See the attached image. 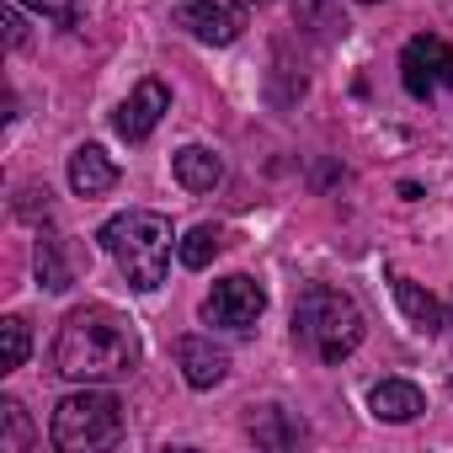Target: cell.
<instances>
[{
    "mask_svg": "<svg viewBox=\"0 0 453 453\" xmlns=\"http://www.w3.org/2000/svg\"><path fill=\"white\" fill-rule=\"evenodd\" d=\"M139 368V331L112 304H81L54 336V373L75 384H112Z\"/></svg>",
    "mask_w": 453,
    "mask_h": 453,
    "instance_id": "cell-1",
    "label": "cell"
},
{
    "mask_svg": "<svg viewBox=\"0 0 453 453\" xmlns=\"http://www.w3.org/2000/svg\"><path fill=\"white\" fill-rule=\"evenodd\" d=\"M107 257L118 262V273L128 278V288L139 294H155L165 283V267H171V246H176V230H171V219L165 213H150V208H128L118 219L102 224V235Z\"/></svg>",
    "mask_w": 453,
    "mask_h": 453,
    "instance_id": "cell-2",
    "label": "cell"
},
{
    "mask_svg": "<svg viewBox=\"0 0 453 453\" xmlns=\"http://www.w3.org/2000/svg\"><path fill=\"white\" fill-rule=\"evenodd\" d=\"M294 336L299 347H310L320 363H347L368 326H363V310L347 288H331V283H310L299 294V310H294Z\"/></svg>",
    "mask_w": 453,
    "mask_h": 453,
    "instance_id": "cell-3",
    "label": "cell"
},
{
    "mask_svg": "<svg viewBox=\"0 0 453 453\" xmlns=\"http://www.w3.org/2000/svg\"><path fill=\"white\" fill-rule=\"evenodd\" d=\"M118 432H123V400H118L112 389L65 395V400L54 405V421H49V437H54V448H65V453L107 448Z\"/></svg>",
    "mask_w": 453,
    "mask_h": 453,
    "instance_id": "cell-4",
    "label": "cell"
},
{
    "mask_svg": "<svg viewBox=\"0 0 453 453\" xmlns=\"http://www.w3.org/2000/svg\"><path fill=\"white\" fill-rule=\"evenodd\" d=\"M400 81L416 102H432L437 91H453V43L437 33H416L400 49Z\"/></svg>",
    "mask_w": 453,
    "mask_h": 453,
    "instance_id": "cell-5",
    "label": "cell"
},
{
    "mask_svg": "<svg viewBox=\"0 0 453 453\" xmlns=\"http://www.w3.org/2000/svg\"><path fill=\"white\" fill-rule=\"evenodd\" d=\"M267 310V288L246 273H230V278H219L213 294L203 299V320L208 326H224V331H251Z\"/></svg>",
    "mask_w": 453,
    "mask_h": 453,
    "instance_id": "cell-6",
    "label": "cell"
},
{
    "mask_svg": "<svg viewBox=\"0 0 453 453\" xmlns=\"http://www.w3.org/2000/svg\"><path fill=\"white\" fill-rule=\"evenodd\" d=\"M176 27H181L187 38H197V43L224 49V43L241 38L246 22H241L235 6H219V0H187V6H176Z\"/></svg>",
    "mask_w": 453,
    "mask_h": 453,
    "instance_id": "cell-7",
    "label": "cell"
},
{
    "mask_svg": "<svg viewBox=\"0 0 453 453\" xmlns=\"http://www.w3.org/2000/svg\"><path fill=\"white\" fill-rule=\"evenodd\" d=\"M171 112V91L160 86V81H139L134 91H128V102L112 112V128L128 139V144H139V139H150L155 134V123Z\"/></svg>",
    "mask_w": 453,
    "mask_h": 453,
    "instance_id": "cell-8",
    "label": "cell"
},
{
    "mask_svg": "<svg viewBox=\"0 0 453 453\" xmlns=\"http://www.w3.org/2000/svg\"><path fill=\"white\" fill-rule=\"evenodd\" d=\"M176 363H181V379L192 389H213V384H224V373H230V352L213 347L208 336H181L176 342Z\"/></svg>",
    "mask_w": 453,
    "mask_h": 453,
    "instance_id": "cell-9",
    "label": "cell"
},
{
    "mask_svg": "<svg viewBox=\"0 0 453 453\" xmlns=\"http://www.w3.org/2000/svg\"><path fill=\"white\" fill-rule=\"evenodd\" d=\"M70 187H75L81 197L112 192V187H118V160H112L102 144H81V150L70 155Z\"/></svg>",
    "mask_w": 453,
    "mask_h": 453,
    "instance_id": "cell-10",
    "label": "cell"
},
{
    "mask_svg": "<svg viewBox=\"0 0 453 453\" xmlns=\"http://www.w3.org/2000/svg\"><path fill=\"white\" fill-rule=\"evenodd\" d=\"M368 405H373V416L379 421H416L421 411H426V400H421V389L411 384V379H379L373 384V395H368Z\"/></svg>",
    "mask_w": 453,
    "mask_h": 453,
    "instance_id": "cell-11",
    "label": "cell"
},
{
    "mask_svg": "<svg viewBox=\"0 0 453 453\" xmlns=\"http://www.w3.org/2000/svg\"><path fill=\"white\" fill-rule=\"evenodd\" d=\"M389 283H395V304H400V315H405L421 336H437V331H442V304H437L416 278H400V273H395Z\"/></svg>",
    "mask_w": 453,
    "mask_h": 453,
    "instance_id": "cell-12",
    "label": "cell"
},
{
    "mask_svg": "<svg viewBox=\"0 0 453 453\" xmlns=\"http://www.w3.org/2000/svg\"><path fill=\"white\" fill-rule=\"evenodd\" d=\"M176 181L187 187V192H213L219 181H224V160L213 155V150H203V144H187V150H176Z\"/></svg>",
    "mask_w": 453,
    "mask_h": 453,
    "instance_id": "cell-13",
    "label": "cell"
},
{
    "mask_svg": "<svg viewBox=\"0 0 453 453\" xmlns=\"http://www.w3.org/2000/svg\"><path fill=\"white\" fill-rule=\"evenodd\" d=\"M251 437L262 448H294V442H304V421H294L283 405H262L251 416Z\"/></svg>",
    "mask_w": 453,
    "mask_h": 453,
    "instance_id": "cell-14",
    "label": "cell"
},
{
    "mask_svg": "<svg viewBox=\"0 0 453 453\" xmlns=\"http://www.w3.org/2000/svg\"><path fill=\"white\" fill-rule=\"evenodd\" d=\"M294 27L310 33V38H336V33H347L342 0H294Z\"/></svg>",
    "mask_w": 453,
    "mask_h": 453,
    "instance_id": "cell-15",
    "label": "cell"
},
{
    "mask_svg": "<svg viewBox=\"0 0 453 453\" xmlns=\"http://www.w3.org/2000/svg\"><path fill=\"white\" fill-rule=\"evenodd\" d=\"M33 267H38V283H43L49 294H65V288L75 283V273H70V262H65V251H59V241H54V235H38Z\"/></svg>",
    "mask_w": 453,
    "mask_h": 453,
    "instance_id": "cell-16",
    "label": "cell"
},
{
    "mask_svg": "<svg viewBox=\"0 0 453 453\" xmlns=\"http://www.w3.org/2000/svg\"><path fill=\"white\" fill-rule=\"evenodd\" d=\"M33 437H38L33 416H27L17 400H0V453H27Z\"/></svg>",
    "mask_w": 453,
    "mask_h": 453,
    "instance_id": "cell-17",
    "label": "cell"
},
{
    "mask_svg": "<svg viewBox=\"0 0 453 453\" xmlns=\"http://www.w3.org/2000/svg\"><path fill=\"white\" fill-rule=\"evenodd\" d=\"M219 251H224V230H219V224H197V230H187V235L176 241L181 267H208Z\"/></svg>",
    "mask_w": 453,
    "mask_h": 453,
    "instance_id": "cell-18",
    "label": "cell"
},
{
    "mask_svg": "<svg viewBox=\"0 0 453 453\" xmlns=\"http://www.w3.org/2000/svg\"><path fill=\"white\" fill-rule=\"evenodd\" d=\"M27 363V320H0V373H12Z\"/></svg>",
    "mask_w": 453,
    "mask_h": 453,
    "instance_id": "cell-19",
    "label": "cell"
},
{
    "mask_svg": "<svg viewBox=\"0 0 453 453\" xmlns=\"http://www.w3.org/2000/svg\"><path fill=\"white\" fill-rule=\"evenodd\" d=\"M17 6H33V12H43V17L65 22V27H75V0H17Z\"/></svg>",
    "mask_w": 453,
    "mask_h": 453,
    "instance_id": "cell-20",
    "label": "cell"
},
{
    "mask_svg": "<svg viewBox=\"0 0 453 453\" xmlns=\"http://www.w3.org/2000/svg\"><path fill=\"white\" fill-rule=\"evenodd\" d=\"M0 27H6V43H12V49H22V38H27V22H22V12H17V0H12L6 12H0Z\"/></svg>",
    "mask_w": 453,
    "mask_h": 453,
    "instance_id": "cell-21",
    "label": "cell"
},
{
    "mask_svg": "<svg viewBox=\"0 0 453 453\" xmlns=\"http://www.w3.org/2000/svg\"><path fill=\"white\" fill-rule=\"evenodd\" d=\"M357 6H384V0H357Z\"/></svg>",
    "mask_w": 453,
    "mask_h": 453,
    "instance_id": "cell-22",
    "label": "cell"
},
{
    "mask_svg": "<svg viewBox=\"0 0 453 453\" xmlns=\"http://www.w3.org/2000/svg\"><path fill=\"white\" fill-rule=\"evenodd\" d=\"M448 395H453V379H448Z\"/></svg>",
    "mask_w": 453,
    "mask_h": 453,
    "instance_id": "cell-23",
    "label": "cell"
},
{
    "mask_svg": "<svg viewBox=\"0 0 453 453\" xmlns=\"http://www.w3.org/2000/svg\"><path fill=\"white\" fill-rule=\"evenodd\" d=\"M257 6H262V0H257Z\"/></svg>",
    "mask_w": 453,
    "mask_h": 453,
    "instance_id": "cell-24",
    "label": "cell"
}]
</instances>
